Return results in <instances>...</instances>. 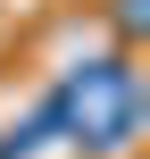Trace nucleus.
<instances>
[{"label": "nucleus", "instance_id": "1", "mask_svg": "<svg viewBox=\"0 0 150 159\" xmlns=\"http://www.w3.org/2000/svg\"><path fill=\"white\" fill-rule=\"evenodd\" d=\"M67 109L84 117V143H125V126H134V75L100 59V67H84L67 84Z\"/></svg>", "mask_w": 150, "mask_h": 159}]
</instances>
